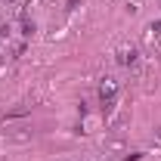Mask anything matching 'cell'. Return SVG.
I'll list each match as a JSON object with an SVG mask.
<instances>
[{
	"mask_svg": "<svg viewBox=\"0 0 161 161\" xmlns=\"http://www.w3.org/2000/svg\"><path fill=\"white\" fill-rule=\"evenodd\" d=\"M99 99H102L105 108H112V105H115V99H118V84H115L112 78H105V80L99 84Z\"/></svg>",
	"mask_w": 161,
	"mask_h": 161,
	"instance_id": "1",
	"label": "cell"
},
{
	"mask_svg": "<svg viewBox=\"0 0 161 161\" xmlns=\"http://www.w3.org/2000/svg\"><path fill=\"white\" fill-rule=\"evenodd\" d=\"M121 62H124V65H133V62H136V53H133V50H130V53L124 50V53H121Z\"/></svg>",
	"mask_w": 161,
	"mask_h": 161,
	"instance_id": "2",
	"label": "cell"
},
{
	"mask_svg": "<svg viewBox=\"0 0 161 161\" xmlns=\"http://www.w3.org/2000/svg\"><path fill=\"white\" fill-rule=\"evenodd\" d=\"M152 37H158V40H161V22H158V25H152Z\"/></svg>",
	"mask_w": 161,
	"mask_h": 161,
	"instance_id": "3",
	"label": "cell"
}]
</instances>
